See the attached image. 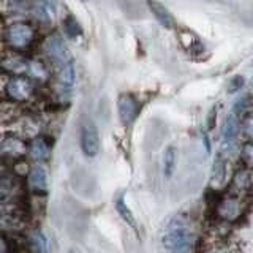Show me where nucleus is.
Listing matches in <instances>:
<instances>
[{"instance_id":"13","label":"nucleus","mask_w":253,"mask_h":253,"mask_svg":"<svg viewBox=\"0 0 253 253\" xmlns=\"http://www.w3.org/2000/svg\"><path fill=\"white\" fill-rule=\"evenodd\" d=\"M54 70L49 63H46L42 59H30L29 60V70L27 75L30 79H34L37 84H46L52 79Z\"/></svg>"},{"instance_id":"28","label":"nucleus","mask_w":253,"mask_h":253,"mask_svg":"<svg viewBox=\"0 0 253 253\" xmlns=\"http://www.w3.org/2000/svg\"><path fill=\"white\" fill-rule=\"evenodd\" d=\"M2 174H5V160L0 158V176H2Z\"/></svg>"},{"instance_id":"26","label":"nucleus","mask_w":253,"mask_h":253,"mask_svg":"<svg viewBox=\"0 0 253 253\" xmlns=\"http://www.w3.org/2000/svg\"><path fill=\"white\" fill-rule=\"evenodd\" d=\"M0 253H13V244L10 236L0 231Z\"/></svg>"},{"instance_id":"21","label":"nucleus","mask_w":253,"mask_h":253,"mask_svg":"<svg viewBox=\"0 0 253 253\" xmlns=\"http://www.w3.org/2000/svg\"><path fill=\"white\" fill-rule=\"evenodd\" d=\"M177 165V149L174 146H168L163 152V174L165 177H171Z\"/></svg>"},{"instance_id":"11","label":"nucleus","mask_w":253,"mask_h":253,"mask_svg":"<svg viewBox=\"0 0 253 253\" xmlns=\"http://www.w3.org/2000/svg\"><path fill=\"white\" fill-rule=\"evenodd\" d=\"M228 190L241 195H250L253 196V172L249 171L247 168H237L233 174L231 184H229Z\"/></svg>"},{"instance_id":"8","label":"nucleus","mask_w":253,"mask_h":253,"mask_svg":"<svg viewBox=\"0 0 253 253\" xmlns=\"http://www.w3.org/2000/svg\"><path fill=\"white\" fill-rule=\"evenodd\" d=\"M141 111V101L138 100L136 95H133L130 92L121 93L117 98V113L121 124L124 126H130L134 121L138 119Z\"/></svg>"},{"instance_id":"15","label":"nucleus","mask_w":253,"mask_h":253,"mask_svg":"<svg viewBox=\"0 0 253 253\" xmlns=\"http://www.w3.org/2000/svg\"><path fill=\"white\" fill-rule=\"evenodd\" d=\"M51 155V144L46 141L43 136H35L29 141V152L27 157L32 162L35 163H42L46 162Z\"/></svg>"},{"instance_id":"25","label":"nucleus","mask_w":253,"mask_h":253,"mask_svg":"<svg viewBox=\"0 0 253 253\" xmlns=\"http://www.w3.org/2000/svg\"><path fill=\"white\" fill-rule=\"evenodd\" d=\"M225 171H226V165H225V157H221V154L215 155V160L212 165V180L213 182H220L225 179Z\"/></svg>"},{"instance_id":"16","label":"nucleus","mask_w":253,"mask_h":253,"mask_svg":"<svg viewBox=\"0 0 253 253\" xmlns=\"http://www.w3.org/2000/svg\"><path fill=\"white\" fill-rule=\"evenodd\" d=\"M27 11L34 16V19H37L38 22L51 24L55 14V6L47 3L46 0H30Z\"/></svg>"},{"instance_id":"22","label":"nucleus","mask_w":253,"mask_h":253,"mask_svg":"<svg viewBox=\"0 0 253 253\" xmlns=\"http://www.w3.org/2000/svg\"><path fill=\"white\" fill-rule=\"evenodd\" d=\"M239 133L244 141H253V109L245 111L239 121Z\"/></svg>"},{"instance_id":"1","label":"nucleus","mask_w":253,"mask_h":253,"mask_svg":"<svg viewBox=\"0 0 253 253\" xmlns=\"http://www.w3.org/2000/svg\"><path fill=\"white\" fill-rule=\"evenodd\" d=\"M38 85L26 75H2L0 73V98L16 106L35 105L38 101Z\"/></svg>"},{"instance_id":"3","label":"nucleus","mask_w":253,"mask_h":253,"mask_svg":"<svg viewBox=\"0 0 253 253\" xmlns=\"http://www.w3.org/2000/svg\"><path fill=\"white\" fill-rule=\"evenodd\" d=\"M162 245L165 253H190L193 249V234L190 231L188 225L180 218H172L166 225Z\"/></svg>"},{"instance_id":"14","label":"nucleus","mask_w":253,"mask_h":253,"mask_svg":"<svg viewBox=\"0 0 253 253\" xmlns=\"http://www.w3.org/2000/svg\"><path fill=\"white\" fill-rule=\"evenodd\" d=\"M147 8L149 11L154 14V18L157 19V22L166 30H174L176 29V21H174L172 13L166 8L163 3L157 2V0H147Z\"/></svg>"},{"instance_id":"20","label":"nucleus","mask_w":253,"mask_h":253,"mask_svg":"<svg viewBox=\"0 0 253 253\" xmlns=\"http://www.w3.org/2000/svg\"><path fill=\"white\" fill-rule=\"evenodd\" d=\"M114 206H116V211H117V213H119V217H121L128 226H131V228L136 229V218H134L131 209L128 208V204H126L124 195H119V196L116 198Z\"/></svg>"},{"instance_id":"17","label":"nucleus","mask_w":253,"mask_h":253,"mask_svg":"<svg viewBox=\"0 0 253 253\" xmlns=\"http://www.w3.org/2000/svg\"><path fill=\"white\" fill-rule=\"evenodd\" d=\"M27 187L35 193H44L47 190V172L42 165H35L29 169Z\"/></svg>"},{"instance_id":"23","label":"nucleus","mask_w":253,"mask_h":253,"mask_svg":"<svg viewBox=\"0 0 253 253\" xmlns=\"http://www.w3.org/2000/svg\"><path fill=\"white\" fill-rule=\"evenodd\" d=\"M241 166L253 172V141H244L239 149Z\"/></svg>"},{"instance_id":"30","label":"nucleus","mask_w":253,"mask_h":253,"mask_svg":"<svg viewBox=\"0 0 253 253\" xmlns=\"http://www.w3.org/2000/svg\"><path fill=\"white\" fill-rule=\"evenodd\" d=\"M0 29H3V27H2V18H0Z\"/></svg>"},{"instance_id":"5","label":"nucleus","mask_w":253,"mask_h":253,"mask_svg":"<svg viewBox=\"0 0 253 253\" xmlns=\"http://www.w3.org/2000/svg\"><path fill=\"white\" fill-rule=\"evenodd\" d=\"M29 142L18 133L0 134V158L2 160L21 162L27 157Z\"/></svg>"},{"instance_id":"19","label":"nucleus","mask_w":253,"mask_h":253,"mask_svg":"<svg viewBox=\"0 0 253 253\" xmlns=\"http://www.w3.org/2000/svg\"><path fill=\"white\" fill-rule=\"evenodd\" d=\"M239 133V121H237V117H234L233 114H229L225 122H223V128H221V138H223V142L226 147H231L234 142H236V138Z\"/></svg>"},{"instance_id":"12","label":"nucleus","mask_w":253,"mask_h":253,"mask_svg":"<svg viewBox=\"0 0 253 253\" xmlns=\"http://www.w3.org/2000/svg\"><path fill=\"white\" fill-rule=\"evenodd\" d=\"M203 253H242L237 244L231 237L225 236H213L204 245Z\"/></svg>"},{"instance_id":"29","label":"nucleus","mask_w":253,"mask_h":253,"mask_svg":"<svg viewBox=\"0 0 253 253\" xmlns=\"http://www.w3.org/2000/svg\"><path fill=\"white\" fill-rule=\"evenodd\" d=\"M46 2H47V3H51L52 6H55V2H57V0H46Z\"/></svg>"},{"instance_id":"9","label":"nucleus","mask_w":253,"mask_h":253,"mask_svg":"<svg viewBox=\"0 0 253 253\" xmlns=\"http://www.w3.org/2000/svg\"><path fill=\"white\" fill-rule=\"evenodd\" d=\"M79 146L85 157L93 158L97 157L101 147L100 133L97 125L92 122H84L81 125V131H79Z\"/></svg>"},{"instance_id":"27","label":"nucleus","mask_w":253,"mask_h":253,"mask_svg":"<svg viewBox=\"0 0 253 253\" xmlns=\"http://www.w3.org/2000/svg\"><path fill=\"white\" fill-rule=\"evenodd\" d=\"M242 84H244V79H242L241 76L233 78V79H231V83H229V87H228L229 93H233L234 89H236V90H237V89H241V85H242Z\"/></svg>"},{"instance_id":"4","label":"nucleus","mask_w":253,"mask_h":253,"mask_svg":"<svg viewBox=\"0 0 253 253\" xmlns=\"http://www.w3.org/2000/svg\"><path fill=\"white\" fill-rule=\"evenodd\" d=\"M37 29L29 21L16 19L2 29V43L10 51L24 52L35 43Z\"/></svg>"},{"instance_id":"18","label":"nucleus","mask_w":253,"mask_h":253,"mask_svg":"<svg viewBox=\"0 0 253 253\" xmlns=\"http://www.w3.org/2000/svg\"><path fill=\"white\" fill-rule=\"evenodd\" d=\"M29 253H49V241L42 229H32L27 236Z\"/></svg>"},{"instance_id":"24","label":"nucleus","mask_w":253,"mask_h":253,"mask_svg":"<svg viewBox=\"0 0 253 253\" xmlns=\"http://www.w3.org/2000/svg\"><path fill=\"white\" fill-rule=\"evenodd\" d=\"M63 29H65V34L70 40H75L81 35V26L76 21L73 14H67L65 19H63Z\"/></svg>"},{"instance_id":"10","label":"nucleus","mask_w":253,"mask_h":253,"mask_svg":"<svg viewBox=\"0 0 253 253\" xmlns=\"http://www.w3.org/2000/svg\"><path fill=\"white\" fill-rule=\"evenodd\" d=\"M54 68H55L54 78H55V84H57V89L62 93H68L71 90V87L75 85V81H76V70L73 65V60H70L67 63H62V65H57Z\"/></svg>"},{"instance_id":"6","label":"nucleus","mask_w":253,"mask_h":253,"mask_svg":"<svg viewBox=\"0 0 253 253\" xmlns=\"http://www.w3.org/2000/svg\"><path fill=\"white\" fill-rule=\"evenodd\" d=\"M43 52H44L46 57L49 59L52 67L62 65V63H67L71 60L70 51H68L65 42H63V38L59 34H54V32L49 37L44 38Z\"/></svg>"},{"instance_id":"7","label":"nucleus","mask_w":253,"mask_h":253,"mask_svg":"<svg viewBox=\"0 0 253 253\" xmlns=\"http://www.w3.org/2000/svg\"><path fill=\"white\" fill-rule=\"evenodd\" d=\"M29 60H30V57H27L24 52L8 49L0 54V73L10 75V76L27 75Z\"/></svg>"},{"instance_id":"2","label":"nucleus","mask_w":253,"mask_h":253,"mask_svg":"<svg viewBox=\"0 0 253 253\" xmlns=\"http://www.w3.org/2000/svg\"><path fill=\"white\" fill-rule=\"evenodd\" d=\"M252 198L253 196L250 195H241L226 190L213 204V218L221 225L239 223L249 213Z\"/></svg>"}]
</instances>
